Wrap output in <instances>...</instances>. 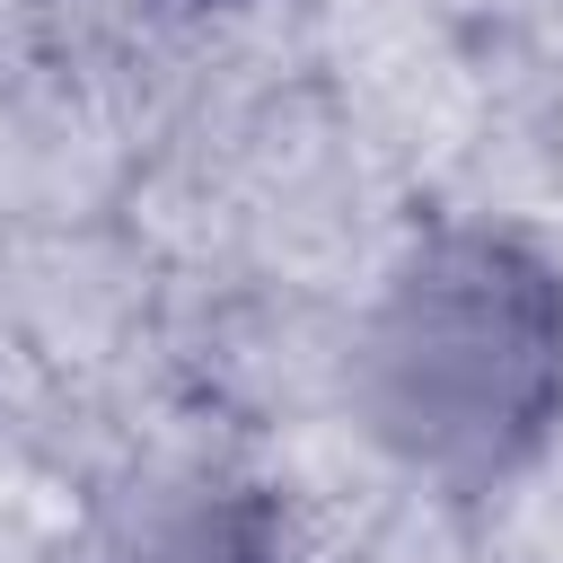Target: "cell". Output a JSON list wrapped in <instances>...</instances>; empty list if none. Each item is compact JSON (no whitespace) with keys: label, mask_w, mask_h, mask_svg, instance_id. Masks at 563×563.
<instances>
[{"label":"cell","mask_w":563,"mask_h":563,"mask_svg":"<svg viewBox=\"0 0 563 563\" xmlns=\"http://www.w3.org/2000/svg\"><path fill=\"white\" fill-rule=\"evenodd\" d=\"M537 273H510L493 246L457 255L405 299V378H413V431L422 449H501V431H537L545 413V361H484V334H501L519 308H537Z\"/></svg>","instance_id":"cell-1"}]
</instances>
